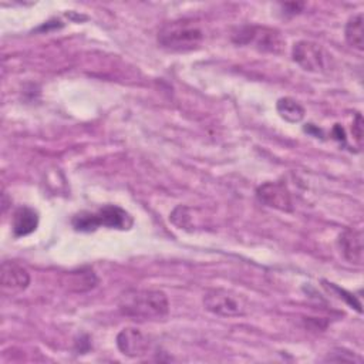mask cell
Masks as SVG:
<instances>
[{"label": "cell", "mask_w": 364, "mask_h": 364, "mask_svg": "<svg viewBox=\"0 0 364 364\" xmlns=\"http://www.w3.org/2000/svg\"><path fill=\"white\" fill-rule=\"evenodd\" d=\"M118 309L135 320H159L168 314L169 301L161 290L129 289L121 293Z\"/></svg>", "instance_id": "obj_1"}, {"label": "cell", "mask_w": 364, "mask_h": 364, "mask_svg": "<svg viewBox=\"0 0 364 364\" xmlns=\"http://www.w3.org/2000/svg\"><path fill=\"white\" fill-rule=\"evenodd\" d=\"M203 30L193 18H178L165 23L158 31V44L175 53H185L199 47L203 41Z\"/></svg>", "instance_id": "obj_2"}, {"label": "cell", "mask_w": 364, "mask_h": 364, "mask_svg": "<svg viewBox=\"0 0 364 364\" xmlns=\"http://www.w3.org/2000/svg\"><path fill=\"white\" fill-rule=\"evenodd\" d=\"M75 230L90 232L95 230L98 226H105L109 229H129L134 223L131 215L117 205H105L97 212H80L73 220Z\"/></svg>", "instance_id": "obj_3"}, {"label": "cell", "mask_w": 364, "mask_h": 364, "mask_svg": "<svg viewBox=\"0 0 364 364\" xmlns=\"http://www.w3.org/2000/svg\"><path fill=\"white\" fill-rule=\"evenodd\" d=\"M203 306L208 311L220 317H242L249 310L243 294L226 289L208 290L203 296Z\"/></svg>", "instance_id": "obj_4"}, {"label": "cell", "mask_w": 364, "mask_h": 364, "mask_svg": "<svg viewBox=\"0 0 364 364\" xmlns=\"http://www.w3.org/2000/svg\"><path fill=\"white\" fill-rule=\"evenodd\" d=\"M232 38L236 44H253L256 48L262 51H269L274 54L280 53L286 44V40L277 30L260 26L240 27L233 33Z\"/></svg>", "instance_id": "obj_5"}, {"label": "cell", "mask_w": 364, "mask_h": 364, "mask_svg": "<svg viewBox=\"0 0 364 364\" xmlns=\"http://www.w3.org/2000/svg\"><path fill=\"white\" fill-rule=\"evenodd\" d=\"M291 57L296 64L303 70L311 73H320L327 67V54L320 44L301 40L297 41L291 48Z\"/></svg>", "instance_id": "obj_6"}, {"label": "cell", "mask_w": 364, "mask_h": 364, "mask_svg": "<svg viewBox=\"0 0 364 364\" xmlns=\"http://www.w3.org/2000/svg\"><path fill=\"white\" fill-rule=\"evenodd\" d=\"M0 284L1 291L9 296L18 294L24 291L30 284V274L26 267L17 262L6 260L1 263L0 270Z\"/></svg>", "instance_id": "obj_7"}, {"label": "cell", "mask_w": 364, "mask_h": 364, "mask_svg": "<svg viewBox=\"0 0 364 364\" xmlns=\"http://www.w3.org/2000/svg\"><path fill=\"white\" fill-rule=\"evenodd\" d=\"M257 199L273 209L282 212H291L293 202L287 186L282 182H264L256 189Z\"/></svg>", "instance_id": "obj_8"}, {"label": "cell", "mask_w": 364, "mask_h": 364, "mask_svg": "<svg viewBox=\"0 0 364 364\" xmlns=\"http://www.w3.org/2000/svg\"><path fill=\"white\" fill-rule=\"evenodd\" d=\"M117 347L124 355L141 357L148 351L149 343L138 328L127 327L118 333Z\"/></svg>", "instance_id": "obj_9"}, {"label": "cell", "mask_w": 364, "mask_h": 364, "mask_svg": "<svg viewBox=\"0 0 364 364\" xmlns=\"http://www.w3.org/2000/svg\"><path fill=\"white\" fill-rule=\"evenodd\" d=\"M338 247L350 263H363V233L355 229H346L338 236Z\"/></svg>", "instance_id": "obj_10"}, {"label": "cell", "mask_w": 364, "mask_h": 364, "mask_svg": "<svg viewBox=\"0 0 364 364\" xmlns=\"http://www.w3.org/2000/svg\"><path fill=\"white\" fill-rule=\"evenodd\" d=\"M98 283V277L90 267H81L77 270L67 272L64 274L63 284L70 290L75 293H82L94 289Z\"/></svg>", "instance_id": "obj_11"}, {"label": "cell", "mask_w": 364, "mask_h": 364, "mask_svg": "<svg viewBox=\"0 0 364 364\" xmlns=\"http://www.w3.org/2000/svg\"><path fill=\"white\" fill-rule=\"evenodd\" d=\"M38 226V213L28 206H20L13 213L11 228L16 237L27 236L33 233Z\"/></svg>", "instance_id": "obj_12"}, {"label": "cell", "mask_w": 364, "mask_h": 364, "mask_svg": "<svg viewBox=\"0 0 364 364\" xmlns=\"http://www.w3.org/2000/svg\"><path fill=\"white\" fill-rule=\"evenodd\" d=\"M364 20H363V13H357L346 24L344 30V37L346 41L355 50L363 51L364 48Z\"/></svg>", "instance_id": "obj_13"}, {"label": "cell", "mask_w": 364, "mask_h": 364, "mask_svg": "<svg viewBox=\"0 0 364 364\" xmlns=\"http://www.w3.org/2000/svg\"><path fill=\"white\" fill-rule=\"evenodd\" d=\"M276 109H277V114L284 121H287L290 124L300 122L304 118V114H306L303 105L299 101H296L294 98H290V97L280 98L276 104Z\"/></svg>", "instance_id": "obj_14"}, {"label": "cell", "mask_w": 364, "mask_h": 364, "mask_svg": "<svg viewBox=\"0 0 364 364\" xmlns=\"http://www.w3.org/2000/svg\"><path fill=\"white\" fill-rule=\"evenodd\" d=\"M353 135L355 138V141L358 142V145L361 146V142H363V119H361V115L357 114L355 115V121L353 122Z\"/></svg>", "instance_id": "obj_15"}]
</instances>
